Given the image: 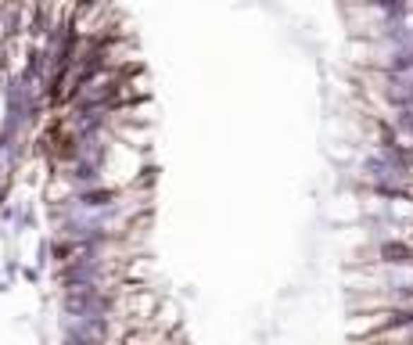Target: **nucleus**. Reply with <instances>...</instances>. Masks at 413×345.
I'll list each match as a JSON object with an SVG mask.
<instances>
[{
	"label": "nucleus",
	"mask_w": 413,
	"mask_h": 345,
	"mask_svg": "<svg viewBox=\"0 0 413 345\" xmlns=\"http://www.w3.org/2000/svg\"><path fill=\"white\" fill-rule=\"evenodd\" d=\"M18 274H22V266H18V259H8V262H4V284H11V281H15Z\"/></svg>",
	"instance_id": "nucleus-1"
}]
</instances>
